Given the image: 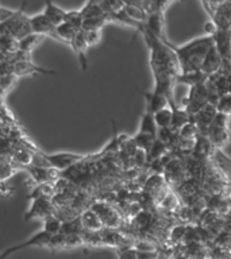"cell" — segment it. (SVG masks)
Instances as JSON below:
<instances>
[{
  "label": "cell",
  "instance_id": "cell-1",
  "mask_svg": "<svg viewBox=\"0 0 231 259\" xmlns=\"http://www.w3.org/2000/svg\"><path fill=\"white\" fill-rule=\"evenodd\" d=\"M142 35L149 48L150 69L154 77L153 91L165 95L169 101L174 100L176 77L180 73L177 58L161 39L150 34L147 30H145V27L142 30Z\"/></svg>",
  "mask_w": 231,
  "mask_h": 259
},
{
  "label": "cell",
  "instance_id": "cell-2",
  "mask_svg": "<svg viewBox=\"0 0 231 259\" xmlns=\"http://www.w3.org/2000/svg\"><path fill=\"white\" fill-rule=\"evenodd\" d=\"M161 40L174 53V56L177 58L180 73L200 70L202 62L204 60V57H206L207 52L215 45L214 35H206V34L186 42L182 46H176V45L170 44L169 40L166 39V36L162 38Z\"/></svg>",
  "mask_w": 231,
  "mask_h": 259
},
{
  "label": "cell",
  "instance_id": "cell-3",
  "mask_svg": "<svg viewBox=\"0 0 231 259\" xmlns=\"http://www.w3.org/2000/svg\"><path fill=\"white\" fill-rule=\"evenodd\" d=\"M24 7H26V2L19 10H16L14 12V15L10 19L4 20V22L0 23V35L11 36L15 40H19L23 36L31 34L28 15L24 14Z\"/></svg>",
  "mask_w": 231,
  "mask_h": 259
},
{
  "label": "cell",
  "instance_id": "cell-4",
  "mask_svg": "<svg viewBox=\"0 0 231 259\" xmlns=\"http://www.w3.org/2000/svg\"><path fill=\"white\" fill-rule=\"evenodd\" d=\"M38 154L41 158L44 159L45 165L53 169L58 170V171H64V170L72 167L79 162L85 161L88 158L89 154H76V153H53L48 154L38 150Z\"/></svg>",
  "mask_w": 231,
  "mask_h": 259
},
{
  "label": "cell",
  "instance_id": "cell-5",
  "mask_svg": "<svg viewBox=\"0 0 231 259\" xmlns=\"http://www.w3.org/2000/svg\"><path fill=\"white\" fill-rule=\"evenodd\" d=\"M228 117L224 113L218 112L207 131V138L214 147L222 149L231 139V133L228 130Z\"/></svg>",
  "mask_w": 231,
  "mask_h": 259
},
{
  "label": "cell",
  "instance_id": "cell-6",
  "mask_svg": "<svg viewBox=\"0 0 231 259\" xmlns=\"http://www.w3.org/2000/svg\"><path fill=\"white\" fill-rule=\"evenodd\" d=\"M207 104H210V103H208V93H207L206 81H204L202 84L190 87L189 92L182 100L181 107L189 113L190 116H194L195 113L199 112Z\"/></svg>",
  "mask_w": 231,
  "mask_h": 259
},
{
  "label": "cell",
  "instance_id": "cell-7",
  "mask_svg": "<svg viewBox=\"0 0 231 259\" xmlns=\"http://www.w3.org/2000/svg\"><path fill=\"white\" fill-rule=\"evenodd\" d=\"M89 208L100 218L101 223L105 228H113L118 230L122 226V218L119 212L115 209V206L105 201H92Z\"/></svg>",
  "mask_w": 231,
  "mask_h": 259
},
{
  "label": "cell",
  "instance_id": "cell-8",
  "mask_svg": "<svg viewBox=\"0 0 231 259\" xmlns=\"http://www.w3.org/2000/svg\"><path fill=\"white\" fill-rule=\"evenodd\" d=\"M54 214V204L52 197H36L31 200V204L24 213V220H32V219H41L45 220L49 216Z\"/></svg>",
  "mask_w": 231,
  "mask_h": 259
},
{
  "label": "cell",
  "instance_id": "cell-9",
  "mask_svg": "<svg viewBox=\"0 0 231 259\" xmlns=\"http://www.w3.org/2000/svg\"><path fill=\"white\" fill-rule=\"evenodd\" d=\"M28 22H30V27H31V32L38 34L42 36H50L53 39L58 40L62 44V40L57 34V27L50 22V20L44 15V12L35 14V15L28 16Z\"/></svg>",
  "mask_w": 231,
  "mask_h": 259
},
{
  "label": "cell",
  "instance_id": "cell-10",
  "mask_svg": "<svg viewBox=\"0 0 231 259\" xmlns=\"http://www.w3.org/2000/svg\"><path fill=\"white\" fill-rule=\"evenodd\" d=\"M23 170H26L30 174V178L34 181L35 185H40V184H54L61 177V171L53 169V167H49V166L30 165L27 167H24Z\"/></svg>",
  "mask_w": 231,
  "mask_h": 259
},
{
  "label": "cell",
  "instance_id": "cell-11",
  "mask_svg": "<svg viewBox=\"0 0 231 259\" xmlns=\"http://www.w3.org/2000/svg\"><path fill=\"white\" fill-rule=\"evenodd\" d=\"M162 177L169 185H180L186 178L184 162L180 161L178 158H170V161L166 163Z\"/></svg>",
  "mask_w": 231,
  "mask_h": 259
},
{
  "label": "cell",
  "instance_id": "cell-12",
  "mask_svg": "<svg viewBox=\"0 0 231 259\" xmlns=\"http://www.w3.org/2000/svg\"><path fill=\"white\" fill-rule=\"evenodd\" d=\"M52 236L53 235L48 234L46 231L41 230L40 232H36L35 235H32L31 238H28L27 240H24L23 243H20V244H16V246L7 248V250L4 251L3 254L0 255V259H7L10 255L16 252V251L23 250V248H27V247H46L49 239L52 238Z\"/></svg>",
  "mask_w": 231,
  "mask_h": 259
},
{
  "label": "cell",
  "instance_id": "cell-13",
  "mask_svg": "<svg viewBox=\"0 0 231 259\" xmlns=\"http://www.w3.org/2000/svg\"><path fill=\"white\" fill-rule=\"evenodd\" d=\"M216 113H218V111H216V107L214 104H207L192 116V120H194L200 135H207L208 127L214 120V117L216 116Z\"/></svg>",
  "mask_w": 231,
  "mask_h": 259
},
{
  "label": "cell",
  "instance_id": "cell-14",
  "mask_svg": "<svg viewBox=\"0 0 231 259\" xmlns=\"http://www.w3.org/2000/svg\"><path fill=\"white\" fill-rule=\"evenodd\" d=\"M11 60V58H10ZM14 64V76H31V74H49L54 76V70H48V69L40 68L30 61V58H23V60H11Z\"/></svg>",
  "mask_w": 231,
  "mask_h": 259
},
{
  "label": "cell",
  "instance_id": "cell-15",
  "mask_svg": "<svg viewBox=\"0 0 231 259\" xmlns=\"http://www.w3.org/2000/svg\"><path fill=\"white\" fill-rule=\"evenodd\" d=\"M208 161H211V166H214V169L219 174H222L224 177H228L231 174V158L224 154L222 149L214 147Z\"/></svg>",
  "mask_w": 231,
  "mask_h": 259
},
{
  "label": "cell",
  "instance_id": "cell-16",
  "mask_svg": "<svg viewBox=\"0 0 231 259\" xmlns=\"http://www.w3.org/2000/svg\"><path fill=\"white\" fill-rule=\"evenodd\" d=\"M220 69H222V58L219 56L218 50L215 48V45L212 48L207 52L206 57H204V60L202 62V70L207 77L212 76L215 73L220 72Z\"/></svg>",
  "mask_w": 231,
  "mask_h": 259
},
{
  "label": "cell",
  "instance_id": "cell-17",
  "mask_svg": "<svg viewBox=\"0 0 231 259\" xmlns=\"http://www.w3.org/2000/svg\"><path fill=\"white\" fill-rule=\"evenodd\" d=\"M169 107L172 109V123H170L169 128L174 133H178V130L181 128L182 125H185L192 116L182 107L177 104L176 99L169 101Z\"/></svg>",
  "mask_w": 231,
  "mask_h": 259
},
{
  "label": "cell",
  "instance_id": "cell-18",
  "mask_svg": "<svg viewBox=\"0 0 231 259\" xmlns=\"http://www.w3.org/2000/svg\"><path fill=\"white\" fill-rule=\"evenodd\" d=\"M69 46L73 49V52L77 54V58L80 61L81 69L83 72H87L88 69V58H87V50H88V45L85 42L84 35H83V31H79L76 34V36L70 40Z\"/></svg>",
  "mask_w": 231,
  "mask_h": 259
},
{
  "label": "cell",
  "instance_id": "cell-19",
  "mask_svg": "<svg viewBox=\"0 0 231 259\" xmlns=\"http://www.w3.org/2000/svg\"><path fill=\"white\" fill-rule=\"evenodd\" d=\"M142 96H145L146 111L156 113L160 109L165 108L169 105V99L160 92L151 91V92H141Z\"/></svg>",
  "mask_w": 231,
  "mask_h": 259
},
{
  "label": "cell",
  "instance_id": "cell-20",
  "mask_svg": "<svg viewBox=\"0 0 231 259\" xmlns=\"http://www.w3.org/2000/svg\"><path fill=\"white\" fill-rule=\"evenodd\" d=\"M80 222L83 226V230L85 231H93V232H99L100 230L104 228L100 218L93 212L91 208H87L80 213Z\"/></svg>",
  "mask_w": 231,
  "mask_h": 259
},
{
  "label": "cell",
  "instance_id": "cell-21",
  "mask_svg": "<svg viewBox=\"0 0 231 259\" xmlns=\"http://www.w3.org/2000/svg\"><path fill=\"white\" fill-rule=\"evenodd\" d=\"M42 12L56 27L58 24L64 23L65 20H66V14H68V11H65V10L58 7L57 4L53 3L52 0H46L45 2V10Z\"/></svg>",
  "mask_w": 231,
  "mask_h": 259
},
{
  "label": "cell",
  "instance_id": "cell-22",
  "mask_svg": "<svg viewBox=\"0 0 231 259\" xmlns=\"http://www.w3.org/2000/svg\"><path fill=\"white\" fill-rule=\"evenodd\" d=\"M45 39V36L38 35V34H28V35L23 36L22 39L18 40V52L23 53L26 56H30L32 50L38 46V45Z\"/></svg>",
  "mask_w": 231,
  "mask_h": 259
},
{
  "label": "cell",
  "instance_id": "cell-23",
  "mask_svg": "<svg viewBox=\"0 0 231 259\" xmlns=\"http://www.w3.org/2000/svg\"><path fill=\"white\" fill-rule=\"evenodd\" d=\"M208 77L202 72V70H198V72H189V73H178V76L176 77V84H182L186 85V87H194V85L202 84L207 80Z\"/></svg>",
  "mask_w": 231,
  "mask_h": 259
},
{
  "label": "cell",
  "instance_id": "cell-24",
  "mask_svg": "<svg viewBox=\"0 0 231 259\" xmlns=\"http://www.w3.org/2000/svg\"><path fill=\"white\" fill-rule=\"evenodd\" d=\"M79 31H81V28L74 26V24L70 23V22H64V23H61L57 26V34H58V36H60L61 40H62V44H70V40L76 36V34Z\"/></svg>",
  "mask_w": 231,
  "mask_h": 259
},
{
  "label": "cell",
  "instance_id": "cell-25",
  "mask_svg": "<svg viewBox=\"0 0 231 259\" xmlns=\"http://www.w3.org/2000/svg\"><path fill=\"white\" fill-rule=\"evenodd\" d=\"M157 124L154 121V115L149 111H146L142 113L141 121H139V128H138V133H145L150 134V135H154L157 137Z\"/></svg>",
  "mask_w": 231,
  "mask_h": 259
},
{
  "label": "cell",
  "instance_id": "cell-26",
  "mask_svg": "<svg viewBox=\"0 0 231 259\" xmlns=\"http://www.w3.org/2000/svg\"><path fill=\"white\" fill-rule=\"evenodd\" d=\"M156 139H157V137L145 133H137L134 137H131V141L134 142V145L137 146V149L142 150L145 153L149 151V149L151 147Z\"/></svg>",
  "mask_w": 231,
  "mask_h": 259
},
{
  "label": "cell",
  "instance_id": "cell-27",
  "mask_svg": "<svg viewBox=\"0 0 231 259\" xmlns=\"http://www.w3.org/2000/svg\"><path fill=\"white\" fill-rule=\"evenodd\" d=\"M19 170V167L10 159V157H3L0 162V182L7 181L8 178H11Z\"/></svg>",
  "mask_w": 231,
  "mask_h": 259
},
{
  "label": "cell",
  "instance_id": "cell-28",
  "mask_svg": "<svg viewBox=\"0 0 231 259\" xmlns=\"http://www.w3.org/2000/svg\"><path fill=\"white\" fill-rule=\"evenodd\" d=\"M153 115L157 128H169L170 123H172V109H170L169 105L165 107V108L160 109Z\"/></svg>",
  "mask_w": 231,
  "mask_h": 259
},
{
  "label": "cell",
  "instance_id": "cell-29",
  "mask_svg": "<svg viewBox=\"0 0 231 259\" xmlns=\"http://www.w3.org/2000/svg\"><path fill=\"white\" fill-rule=\"evenodd\" d=\"M81 238L84 242V246L88 247H103L100 232H93V231H85L81 232Z\"/></svg>",
  "mask_w": 231,
  "mask_h": 259
},
{
  "label": "cell",
  "instance_id": "cell-30",
  "mask_svg": "<svg viewBox=\"0 0 231 259\" xmlns=\"http://www.w3.org/2000/svg\"><path fill=\"white\" fill-rule=\"evenodd\" d=\"M61 234L65 235H72V234H81L83 232V226H81L80 216L69 222H64L61 224Z\"/></svg>",
  "mask_w": 231,
  "mask_h": 259
},
{
  "label": "cell",
  "instance_id": "cell-31",
  "mask_svg": "<svg viewBox=\"0 0 231 259\" xmlns=\"http://www.w3.org/2000/svg\"><path fill=\"white\" fill-rule=\"evenodd\" d=\"M100 6L108 16L115 14V12L122 11V10L125 8L123 0H101Z\"/></svg>",
  "mask_w": 231,
  "mask_h": 259
},
{
  "label": "cell",
  "instance_id": "cell-32",
  "mask_svg": "<svg viewBox=\"0 0 231 259\" xmlns=\"http://www.w3.org/2000/svg\"><path fill=\"white\" fill-rule=\"evenodd\" d=\"M44 222V228L42 230L46 231L48 234L50 235H56L60 232L61 230V220L57 216H54V214H52V216H49V218H46L45 220H42Z\"/></svg>",
  "mask_w": 231,
  "mask_h": 259
},
{
  "label": "cell",
  "instance_id": "cell-33",
  "mask_svg": "<svg viewBox=\"0 0 231 259\" xmlns=\"http://www.w3.org/2000/svg\"><path fill=\"white\" fill-rule=\"evenodd\" d=\"M216 111L220 113H224L227 116L231 115V95L227 93V95H223V96L219 97L218 103H216Z\"/></svg>",
  "mask_w": 231,
  "mask_h": 259
},
{
  "label": "cell",
  "instance_id": "cell-34",
  "mask_svg": "<svg viewBox=\"0 0 231 259\" xmlns=\"http://www.w3.org/2000/svg\"><path fill=\"white\" fill-rule=\"evenodd\" d=\"M87 45L89 46H96L101 40V30H81Z\"/></svg>",
  "mask_w": 231,
  "mask_h": 259
},
{
  "label": "cell",
  "instance_id": "cell-35",
  "mask_svg": "<svg viewBox=\"0 0 231 259\" xmlns=\"http://www.w3.org/2000/svg\"><path fill=\"white\" fill-rule=\"evenodd\" d=\"M115 251L119 259H138L137 250L131 246L119 247V248H115Z\"/></svg>",
  "mask_w": 231,
  "mask_h": 259
},
{
  "label": "cell",
  "instance_id": "cell-36",
  "mask_svg": "<svg viewBox=\"0 0 231 259\" xmlns=\"http://www.w3.org/2000/svg\"><path fill=\"white\" fill-rule=\"evenodd\" d=\"M185 232H186V226L173 227V228L170 230V234H169L170 240H172V242L178 243L180 240H182V239H184V236H185Z\"/></svg>",
  "mask_w": 231,
  "mask_h": 259
},
{
  "label": "cell",
  "instance_id": "cell-37",
  "mask_svg": "<svg viewBox=\"0 0 231 259\" xmlns=\"http://www.w3.org/2000/svg\"><path fill=\"white\" fill-rule=\"evenodd\" d=\"M12 193H14V188L10 185H7V182H0V196L2 197H10V196H12Z\"/></svg>",
  "mask_w": 231,
  "mask_h": 259
},
{
  "label": "cell",
  "instance_id": "cell-38",
  "mask_svg": "<svg viewBox=\"0 0 231 259\" xmlns=\"http://www.w3.org/2000/svg\"><path fill=\"white\" fill-rule=\"evenodd\" d=\"M95 2H99V3H100V2H101V0H95Z\"/></svg>",
  "mask_w": 231,
  "mask_h": 259
},
{
  "label": "cell",
  "instance_id": "cell-39",
  "mask_svg": "<svg viewBox=\"0 0 231 259\" xmlns=\"http://www.w3.org/2000/svg\"><path fill=\"white\" fill-rule=\"evenodd\" d=\"M230 193H231V186H230Z\"/></svg>",
  "mask_w": 231,
  "mask_h": 259
}]
</instances>
